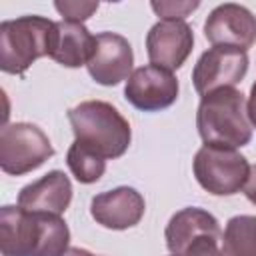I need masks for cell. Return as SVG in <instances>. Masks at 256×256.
<instances>
[{"instance_id": "ac0fdd59", "label": "cell", "mask_w": 256, "mask_h": 256, "mask_svg": "<svg viewBox=\"0 0 256 256\" xmlns=\"http://www.w3.org/2000/svg\"><path fill=\"white\" fill-rule=\"evenodd\" d=\"M54 8L64 16V20L82 24L98 10V2H56Z\"/></svg>"}, {"instance_id": "603a6c76", "label": "cell", "mask_w": 256, "mask_h": 256, "mask_svg": "<svg viewBox=\"0 0 256 256\" xmlns=\"http://www.w3.org/2000/svg\"><path fill=\"white\" fill-rule=\"evenodd\" d=\"M172 256H174V254H172Z\"/></svg>"}, {"instance_id": "3957f363", "label": "cell", "mask_w": 256, "mask_h": 256, "mask_svg": "<svg viewBox=\"0 0 256 256\" xmlns=\"http://www.w3.org/2000/svg\"><path fill=\"white\" fill-rule=\"evenodd\" d=\"M196 128L204 144L242 148L252 140L246 98L236 88H220L202 96Z\"/></svg>"}, {"instance_id": "5b68a950", "label": "cell", "mask_w": 256, "mask_h": 256, "mask_svg": "<svg viewBox=\"0 0 256 256\" xmlns=\"http://www.w3.org/2000/svg\"><path fill=\"white\" fill-rule=\"evenodd\" d=\"M248 160L236 148L204 144L192 162L198 184L214 196H232L244 190L250 176Z\"/></svg>"}, {"instance_id": "8fae6325", "label": "cell", "mask_w": 256, "mask_h": 256, "mask_svg": "<svg viewBox=\"0 0 256 256\" xmlns=\"http://www.w3.org/2000/svg\"><path fill=\"white\" fill-rule=\"evenodd\" d=\"M134 52L130 42L114 32L96 34L94 52L86 64L88 74L94 82L102 86H116L122 80H128L132 74Z\"/></svg>"}, {"instance_id": "9c48e42d", "label": "cell", "mask_w": 256, "mask_h": 256, "mask_svg": "<svg viewBox=\"0 0 256 256\" xmlns=\"http://www.w3.org/2000/svg\"><path fill=\"white\" fill-rule=\"evenodd\" d=\"M194 32L184 20H158L146 34V52L150 64L168 72L178 70L190 56Z\"/></svg>"}, {"instance_id": "52a82bcc", "label": "cell", "mask_w": 256, "mask_h": 256, "mask_svg": "<svg viewBox=\"0 0 256 256\" xmlns=\"http://www.w3.org/2000/svg\"><path fill=\"white\" fill-rule=\"evenodd\" d=\"M248 72L246 50L234 46H212L196 62L192 84L200 96L220 88H234Z\"/></svg>"}, {"instance_id": "d6986e66", "label": "cell", "mask_w": 256, "mask_h": 256, "mask_svg": "<svg viewBox=\"0 0 256 256\" xmlns=\"http://www.w3.org/2000/svg\"><path fill=\"white\" fill-rule=\"evenodd\" d=\"M150 6L158 16H162V20H184L200 6V2H152Z\"/></svg>"}, {"instance_id": "4fadbf2b", "label": "cell", "mask_w": 256, "mask_h": 256, "mask_svg": "<svg viewBox=\"0 0 256 256\" xmlns=\"http://www.w3.org/2000/svg\"><path fill=\"white\" fill-rule=\"evenodd\" d=\"M72 202V182L62 170H52L18 192V206L36 214L60 216Z\"/></svg>"}, {"instance_id": "30bf717a", "label": "cell", "mask_w": 256, "mask_h": 256, "mask_svg": "<svg viewBox=\"0 0 256 256\" xmlns=\"http://www.w3.org/2000/svg\"><path fill=\"white\" fill-rule=\"evenodd\" d=\"M204 36L214 46H234L248 50L256 42V16L240 4L226 2L216 6L206 22Z\"/></svg>"}, {"instance_id": "277c9868", "label": "cell", "mask_w": 256, "mask_h": 256, "mask_svg": "<svg viewBox=\"0 0 256 256\" xmlns=\"http://www.w3.org/2000/svg\"><path fill=\"white\" fill-rule=\"evenodd\" d=\"M54 22L44 16H20L0 24V70L24 74L38 58L50 56Z\"/></svg>"}, {"instance_id": "ba28073f", "label": "cell", "mask_w": 256, "mask_h": 256, "mask_svg": "<svg viewBox=\"0 0 256 256\" xmlns=\"http://www.w3.org/2000/svg\"><path fill=\"white\" fill-rule=\"evenodd\" d=\"M178 92L176 76L154 64L136 68L124 86V98L142 112H158L172 106Z\"/></svg>"}, {"instance_id": "7402d4cb", "label": "cell", "mask_w": 256, "mask_h": 256, "mask_svg": "<svg viewBox=\"0 0 256 256\" xmlns=\"http://www.w3.org/2000/svg\"><path fill=\"white\" fill-rule=\"evenodd\" d=\"M62 256H94V254L88 252V250H84V248H68Z\"/></svg>"}, {"instance_id": "2e32d148", "label": "cell", "mask_w": 256, "mask_h": 256, "mask_svg": "<svg viewBox=\"0 0 256 256\" xmlns=\"http://www.w3.org/2000/svg\"><path fill=\"white\" fill-rule=\"evenodd\" d=\"M222 256H256V216H232L226 222Z\"/></svg>"}, {"instance_id": "7a4b0ae2", "label": "cell", "mask_w": 256, "mask_h": 256, "mask_svg": "<svg viewBox=\"0 0 256 256\" xmlns=\"http://www.w3.org/2000/svg\"><path fill=\"white\" fill-rule=\"evenodd\" d=\"M74 142L102 156L104 160L120 158L132 140L128 120L104 100H86L68 110Z\"/></svg>"}, {"instance_id": "6da1fadb", "label": "cell", "mask_w": 256, "mask_h": 256, "mask_svg": "<svg viewBox=\"0 0 256 256\" xmlns=\"http://www.w3.org/2000/svg\"><path fill=\"white\" fill-rule=\"evenodd\" d=\"M70 244L68 224L54 214H36L20 206L0 208L2 256H62Z\"/></svg>"}, {"instance_id": "9a60e30c", "label": "cell", "mask_w": 256, "mask_h": 256, "mask_svg": "<svg viewBox=\"0 0 256 256\" xmlns=\"http://www.w3.org/2000/svg\"><path fill=\"white\" fill-rule=\"evenodd\" d=\"M166 246L174 256H180L200 236H222L218 220L196 206L178 210L166 224Z\"/></svg>"}, {"instance_id": "e0dca14e", "label": "cell", "mask_w": 256, "mask_h": 256, "mask_svg": "<svg viewBox=\"0 0 256 256\" xmlns=\"http://www.w3.org/2000/svg\"><path fill=\"white\" fill-rule=\"evenodd\" d=\"M66 164L72 172V176L80 184H92L102 178L106 172V160L92 150L80 146L78 142H72V146L66 152Z\"/></svg>"}, {"instance_id": "ffe728a7", "label": "cell", "mask_w": 256, "mask_h": 256, "mask_svg": "<svg viewBox=\"0 0 256 256\" xmlns=\"http://www.w3.org/2000/svg\"><path fill=\"white\" fill-rule=\"evenodd\" d=\"M244 194L252 204H256V164L250 168V176H248V182L244 186Z\"/></svg>"}, {"instance_id": "7c38bea8", "label": "cell", "mask_w": 256, "mask_h": 256, "mask_svg": "<svg viewBox=\"0 0 256 256\" xmlns=\"http://www.w3.org/2000/svg\"><path fill=\"white\" fill-rule=\"evenodd\" d=\"M146 210L142 194L132 186H118L100 192L90 202L92 218L108 230H126L136 226Z\"/></svg>"}, {"instance_id": "44dd1931", "label": "cell", "mask_w": 256, "mask_h": 256, "mask_svg": "<svg viewBox=\"0 0 256 256\" xmlns=\"http://www.w3.org/2000/svg\"><path fill=\"white\" fill-rule=\"evenodd\" d=\"M246 108H248V118H250V124L256 128V82H254V84H252V88H250V98H248Z\"/></svg>"}, {"instance_id": "8992f818", "label": "cell", "mask_w": 256, "mask_h": 256, "mask_svg": "<svg viewBox=\"0 0 256 256\" xmlns=\"http://www.w3.org/2000/svg\"><path fill=\"white\" fill-rule=\"evenodd\" d=\"M54 156V148L42 128L30 122L4 124L0 130V168L10 176H22L40 168Z\"/></svg>"}, {"instance_id": "5bb4252c", "label": "cell", "mask_w": 256, "mask_h": 256, "mask_svg": "<svg viewBox=\"0 0 256 256\" xmlns=\"http://www.w3.org/2000/svg\"><path fill=\"white\" fill-rule=\"evenodd\" d=\"M96 46V36L80 22H54L52 40H50V56L54 62L66 68L86 66Z\"/></svg>"}]
</instances>
